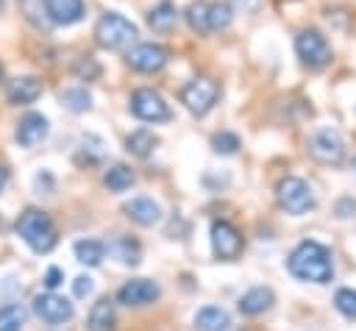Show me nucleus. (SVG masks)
I'll return each mask as SVG.
<instances>
[{"label":"nucleus","mask_w":356,"mask_h":331,"mask_svg":"<svg viewBox=\"0 0 356 331\" xmlns=\"http://www.w3.org/2000/svg\"><path fill=\"white\" fill-rule=\"evenodd\" d=\"M286 267L295 278L300 281H312V284H328L334 278V264H331V250L320 242H300L289 259H286Z\"/></svg>","instance_id":"nucleus-1"},{"label":"nucleus","mask_w":356,"mask_h":331,"mask_svg":"<svg viewBox=\"0 0 356 331\" xmlns=\"http://www.w3.org/2000/svg\"><path fill=\"white\" fill-rule=\"evenodd\" d=\"M17 234L19 239L33 250V253H47L56 248V225L50 220L47 211L42 209H25L19 217H17Z\"/></svg>","instance_id":"nucleus-2"},{"label":"nucleus","mask_w":356,"mask_h":331,"mask_svg":"<svg viewBox=\"0 0 356 331\" xmlns=\"http://www.w3.org/2000/svg\"><path fill=\"white\" fill-rule=\"evenodd\" d=\"M136 36H139L136 25L120 11H103L95 22V42L103 50H125L136 42Z\"/></svg>","instance_id":"nucleus-3"},{"label":"nucleus","mask_w":356,"mask_h":331,"mask_svg":"<svg viewBox=\"0 0 356 331\" xmlns=\"http://www.w3.org/2000/svg\"><path fill=\"white\" fill-rule=\"evenodd\" d=\"M217 97H220V86L209 75H197V78H192L181 86V103L195 117H206L214 108Z\"/></svg>","instance_id":"nucleus-4"},{"label":"nucleus","mask_w":356,"mask_h":331,"mask_svg":"<svg viewBox=\"0 0 356 331\" xmlns=\"http://www.w3.org/2000/svg\"><path fill=\"white\" fill-rule=\"evenodd\" d=\"M128 108H131V114H134L136 120H142V122H167V120L172 117L167 100H164L156 89H150V86L134 89L131 97H128Z\"/></svg>","instance_id":"nucleus-5"},{"label":"nucleus","mask_w":356,"mask_h":331,"mask_svg":"<svg viewBox=\"0 0 356 331\" xmlns=\"http://www.w3.org/2000/svg\"><path fill=\"white\" fill-rule=\"evenodd\" d=\"M295 53L303 67L309 70H323L331 61V45L317 28H303L295 39Z\"/></svg>","instance_id":"nucleus-6"},{"label":"nucleus","mask_w":356,"mask_h":331,"mask_svg":"<svg viewBox=\"0 0 356 331\" xmlns=\"http://www.w3.org/2000/svg\"><path fill=\"white\" fill-rule=\"evenodd\" d=\"M167 61H170V53L159 42H136L125 53V64L134 72H145V75H153V72L164 70Z\"/></svg>","instance_id":"nucleus-7"},{"label":"nucleus","mask_w":356,"mask_h":331,"mask_svg":"<svg viewBox=\"0 0 356 331\" xmlns=\"http://www.w3.org/2000/svg\"><path fill=\"white\" fill-rule=\"evenodd\" d=\"M275 195H278V206L286 214H306L314 206V195L303 178H284Z\"/></svg>","instance_id":"nucleus-8"},{"label":"nucleus","mask_w":356,"mask_h":331,"mask_svg":"<svg viewBox=\"0 0 356 331\" xmlns=\"http://www.w3.org/2000/svg\"><path fill=\"white\" fill-rule=\"evenodd\" d=\"M309 153L314 161L320 164H339L345 159V142L339 136V131L334 128H320L312 134L309 139Z\"/></svg>","instance_id":"nucleus-9"},{"label":"nucleus","mask_w":356,"mask_h":331,"mask_svg":"<svg viewBox=\"0 0 356 331\" xmlns=\"http://www.w3.org/2000/svg\"><path fill=\"white\" fill-rule=\"evenodd\" d=\"M211 248H214L217 259H222V261H234V259L242 256L245 242H242L239 231H236L228 220H214V223H211Z\"/></svg>","instance_id":"nucleus-10"},{"label":"nucleus","mask_w":356,"mask_h":331,"mask_svg":"<svg viewBox=\"0 0 356 331\" xmlns=\"http://www.w3.org/2000/svg\"><path fill=\"white\" fill-rule=\"evenodd\" d=\"M47 134H50V120L44 114H39V111L22 114L17 128H14V139H17L19 147H36V145H42L47 139Z\"/></svg>","instance_id":"nucleus-11"},{"label":"nucleus","mask_w":356,"mask_h":331,"mask_svg":"<svg viewBox=\"0 0 356 331\" xmlns=\"http://www.w3.org/2000/svg\"><path fill=\"white\" fill-rule=\"evenodd\" d=\"M161 295L159 284L150 278H131L117 289V303L122 306H147Z\"/></svg>","instance_id":"nucleus-12"},{"label":"nucleus","mask_w":356,"mask_h":331,"mask_svg":"<svg viewBox=\"0 0 356 331\" xmlns=\"http://www.w3.org/2000/svg\"><path fill=\"white\" fill-rule=\"evenodd\" d=\"M33 312H36V317H42L44 323L58 325V323H67V320L72 317V303L50 289V292H44V295H36V298H33Z\"/></svg>","instance_id":"nucleus-13"},{"label":"nucleus","mask_w":356,"mask_h":331,"mask_svg":"<svg viewBox=\"0 0 356 331\" xmlns=\"http://www.w3.org/2000/svg\"><path fill=\"white\" fill-rule=\"evenodd\" d=\"M42 6H44L47 19L53 25H61V28L78 25L86 17V3L83 0H42Z\"/></svg>","instance_id":"nucleus-14"},{"label":"nucleus","mask_w":356,"mask_h":331,"mask_svg":"<svg viewBox=\"0 0 356 331\" xmlns=\"http://www.w3.org/2000/svg\"><path fill=\"white\" fill-rule=\"evenodd\" d=\"M42 95V81L36 75H17L6 83V100L11 106H31Z\"/></svg>","instance_id":"nucleus-15"},{"label":"nucleus","mask_w":356,"mask_h":331,"mask_svg":"<svg viewBox=\"0 0 356 331\" xmlns=\"http://www.w3.org/2000/svg\"><path fill=\"white\" fill-rule=\"evenodd\" d=\"M122 211H125L128 220H134L136 225H145V228L147 225H156L161 220V209L150 197H134V200H128L122 206Z\"/></svg>","instance_id":"nucleus-16"},{"label":"nucleus","mask_w":356,"mask_h":331,"mask_svg":"<svg viewBox=\"0 0 356 331\" xmlns=\"http://www.w3.org/2000/svg\"><path fill=\"white\" fill-rule=\"evenodd\" d=\"M273 300H275V295H273L270 286H253V289H248V292L239 298L236 309H239L242 314H248V317H256V314H264V312L273 306Z\"/></svg>","instance_id":"nucleus-17"},{"label":"nucleus","mask_w":356,"mask_h":331,"mask_svg":"<svg viewBox=\"0 0 356 331\" xmlns=\"http://www.w3.org/2000/svg\"><path fill=\"white\" fill-rule=\"evenodd\" d=\"M106 253L111 256V259H117L120 264H139V259H142V248H139V242L136 239H131V236H111L106 245Z\"/></svg>","instance_id":"nucleus-18"},{"label":"nucleus","mask_w":356,"mask_h":331,"mask_svg":"<svg viewBox=\"0 0 356 331\" xmlns=\"http://www.w3.org/2000/svg\"><path fill=\"white\" fill-rule=\"evenodd\" d=\"M178 22V8L172 0H159L156 6L147 8V25L156 31V33H170Z\"/></svg>","instance_id":"nucleus-19"},{"label":"nucleus","mask_w":356,"mask_h":331,"mask_svg":"<svg viewBox=\"0 0 356 331\" xmlns=\"http://www.w3.org/2000/svg\"><path fill=\"white\" fill-rule=\"evenodd\" d=\"M195 328L197 331H225V328H231V317L220 306H203L195 314Z\"/></svg>","instance_id":"nucleus-20"},{"label":"nucleus","mask_w":356,"mask_h":331,"mask_svg":"<svg viewBox=\"0 0 356 331\" xmlns=\"http://www.w3.org/2000/svg\"><path fill=\"white\" fill-rule=\"evenodd\" d=\"M156 145H159V139H156V134L147 131V128H136V131H131V134L125 136V150H128L131 156H136V159H147V156L156 150Z\"/></svg>","instance_id":"nucleus-21"},{"label":"nucleus","mask_w":356,"mask_h":331,"mask_svg":"<svg viewBox=\"0 0 356 331\" xmlns=\"http://www.w3.org/2000/svg\"><path fill=\"white\" fill-rule=\"evenodd\" d=\"M184 19H186L192 33L209 36V0H192L184 11Z\"/></svg>","instance_id":"nucleus-22"},{"label":"nucleus","mask_w":356,"mask_h":331,"mask_svg":"<svg viewBox=\"0 0 356 331\" xmlns=\"http://www.w3.org/2000/svg\"><path fill=\"white\" fill-rule=\"evenodd\" d=\"M89 331H114V303L100 298L89 312Z\"/></svg>","instance_id":"nucleus-23"},{"label":"nucleus","mask_w":356,"mask_h":331,"mask_svg":"<svg viewBox=\"0 0 356 331\" xmlns=\"http://www.w3.org/2000/svg\"><path fill=\"white\" fill-rule=\"evenodd\" d=\"M58 103H61L67 111H72V114H83V111L92 108V95H89L83 86H70V89L58 92Z\"/></svg>","instance_id":"nucleus-24"},{"label":"nucleus","mask_w":356,"mask_h":331,"mask_svg":"<svg viewBox=\"0 0 356 331\" xmlns=\"http://www.w3.org/2000/svg\"><path fill=\"white\" fill-rule=\"evenodd\" d=\"M234 22V8L220 0H209V33H222Z\"/></svg>","instance_id":"nucleus-25"},{"label":"nucleus","mask_w":356,"mask_h":331,"mask_svg":"<svg viewBox=\"0 0 356 331\" xmlns=\"http://www.w3.org/2000/svg\"><path fill=\"white\" fill-rule=\"evenodd\" d=\"M134 181H136V175H134V170L125 167V164H114V167H108V170L103 172V184H106V189H111V192H125V189L134 186Z\"/></svg>","instance_id":"nucleus-26"},{"label":"nucleus","mask_w":356,"mask_h":331,"mask_svg":"<svg viewBox=\"0 0 356 331\" xmlns=\"http://www.w3.org/2000/svg\"><path fill=\"white\" fill-rule=\"evenodd\" d=\"M72 250H75V259L81 264H86V267H97L106 259V248L97 239H78Z\"/></svg>","instance_id":"nucleus-27"},{"label":"nucleus","mask_w":356,"mask_h":331,"mask_svg":"<svg viewBox=\"0 0 356 331\" xmlns=\"http://www.w3.org/2000/svg\"><path fill=\"white\" fill-rule=\"evenodd\" d=\"M25 325V312L17 303H8L0 309V331H22Z\"/></svg>","instance_id":"nucleus-28"},{"label":"nucleus","mask_w":356,"mask_h":331,"mask_svg":"<svg viewBox=\"0 0 356 331\" xmlns=\"http://www.w3.org/2000/svg\"><path fill=\"white\" fill-rule=\"evenodd\" d=\"M211 147H214V153H220V156H231V153L239 150V136H236L234 131H217V134L211 136Z\"/></svg>","instance_id":"nucleus-29"},{"label":"nucleus","mask_w":356,"mask_h":331,"mask_svg":"<svg viewBox=\"0 0 356 331\" xmlns=\"http://www.w3.org/2000/svg\"><path fill=\"white\" fill-rule=\"evenodd\" d=\"M334 306H337L339 314L356 320V292H353V289H339V292L334 295Z\"/></svg>","instance_id":"nucleus-30"},{"label":"nucleus","mask_w":356,"mask_h":331,"mask_svg":"<svg viewBox=\"0 0 356 331\" xmlns=\"http://www.w3.org/2000/svg\"><path fill=\"white\" fill-rule=\"evenodd\" d=\"M72 72H75L78 81H95V78L100 75V64H97L92 56H83V58L72 67Z\"/></svg>","instance_id":"nucleus-31"},{"label":"nucleus","mask_w":356,"mask_h":331,"mask_svg":"<svg viewBox=\"0 0 356 331\" xmlns=\"http://www.w3.org/2000/svg\"><path fill=\"white\" fill-rule=\"evenodd\" d=\"M92 289H95V281H92L89 275H78V278L72 281V292H75V298H86V295H92Z\"/></svg>","instance_id":"nucleus-32"},{"label":"nucleus","mask_w":356,"mask_h":331,"mask_svg":"<svg viewBox=\"0 0 356 331\" xmlns=\"http://www.w3.org/2000/svg\"><path fill=\"white\" fill-rule=\"evenodd\" d=\"M61 281H64V270H58V267H50V270L44 273V278H42V284H44L47 289H56Z\"/></svg>","instance_id":"nucleus-33"},{"label":"nucleus","mask_w":356,"mask_h":331,"mask_svg":"<svg viewBox=\"0 0 356 331\" xmlns=\"http://www.w3.org/2000/svg\"><path fill=\"white\" fill-rule=\"evenodd\" d=\"M231 3H234L236 8H242V11H248V14L256 11V6H259V0H231Z\"/></svg>","instance_id":"nucleus-34"},{"label":"nucleus","mask_w":356,"mask_h":331,"mask_svg":"<svg viewBox=\"0 0 356 331\" xmlns=\"http://www.w3.org/2000/svg\"><path fill=\"white\" fill-rule=\"evenodd\" d=\"M8 178H11V172H8V167H6V164H0V192L6 189V184H8Z\"/></svg>","instance_id":"nucleus-35"},{"label":"nucleus","mask_w":356,"mask_h":331,"mask_svg":"<svg viewBox=\"0 0 356 331\" xmlns=\"http://www.w3.org/2000/svg\"><path fill=\"white\" fill-rule=\"evenodd\" d=\"M348 209H350V211H356V200H342V203H339V217H345V211H348Z\"/></svg>","instance_id":"nucleus-36"},{"label":"nucleus","mask_w":356,"mask_h":331,"mask_svg":"<svg viewBox=\"0 0 356 331\" xmlns=\"http://www.w3.org/2000/svg\"><path fill=\"white\" fill-rule=\"evenodd\" d=\"M0 81H3V64H0Z\"/></svg>","instance_id":"nucleus-37"},{"label":"nucleus","mask_w":356,"mask_h":331,"mask_svg":"<svg viewBox=\"0 0 356 331\" xmlns=\"http://www.w3.org/2000/svg\"><path fill=\"white\" fill-rule=\"evenodd\" d=\"M225 331H239V328H225Z\"/></svg>","instance_id":"nucleus-38"}]
</instances>
